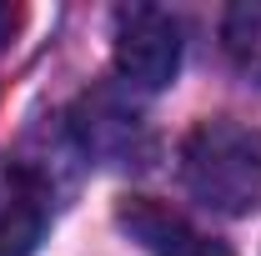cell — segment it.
<instances>
[{
	"instance_id": "1",
	"label": "cell",
	"mask_w": 261,
	"mask_h": 256,
	"mask_svg": "<svg viewBox=\"0 0 261 256\" xmlns=\"http://www.w3.org/2000/svg\"><path fill=\"white\" fill-rule=\"evenodd\" d=\"M186 191L216 216L261 211V131L241 121H201L181 146Z\"/></svg>"
},
{
	"instance_id": "2",
	"label": "cell",
	"mask_w": 261,
	"mask_h": 256,
	"mask_svg": "<svg viewBox=\"0 0 261 256\" xmlns=\"http://www.w3.org/2000/svg\"><path fill=\"white\" fill-rule=\"evenodd\" d=\"M181 70V25L161 5L116 10V75L130 91H166Z\"/></svg>"
},
{
	"instance_id": "3",
	"label": "cell",
	"mask_w": 261,
	"mask_h": 256,
	"mask_svg": "<svg viewBox=\"0 0 261 256\" xmlns=\"http://www.w3.org/2000/svg\"><path fill=\"white\" fill-rule=\"evenodd\" d=\"M50 226V186L25 161H0V256H31Z\"/></svg>"
},
{
	"instance_id": "4",
	"label": "cell",
	"mask_w": 261,
	"mask_h": 256,
	"mask_svg": "<svg viewBox=\"0 0 261 256\" xmlns=\"http://www.w3.org/2000/svg\"><path fill=\"white\" fill-rule=\"evenodd\" d=\"M116 221H121V231L141 251H151V256H231L226 241L196 231L181 211H171V206L151 201V196H126L116 206Z\"/></svg>"
},
{
	"instance_id": "5",
	"label": "cell",
	"mask_w": 261,
	"mask_h": 256,
	"mask_svg": "<svg viewBox=\"0 0 261 256\" xmlns=\"http://www.w3.org/2000/svg\"><path fill=\"white\" fill-rule=\"evenodd\" d=\"M221 40H226V56L236 61V70L261 86V0L231 5L226 25H221Z\"/></svg>"
},
{
	"instance_id": "6",
	"label": "cell",
	"mask_w": 261,
	"mask_h": 256,
	"mask_svg": "<svg viewBox=\"0 0 261 256\" xmlns=\"http://www.w3.org/2000/svg\"><path fill=\"white\" fill-rule=\"evenodd\" d=\"M20 25H25V10H20V5H5V0H0V50H5V45H10L15 35H20Z\"/></svg>"
}]
</instances>
